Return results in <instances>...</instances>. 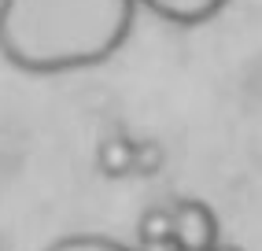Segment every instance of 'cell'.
Returning a JSON list of instances; mask_svg holds the SVG:
<instances>
[{
	"label": "cell",
	"instance_id": "cell-1",
	"mask_svg": "<svg viewBox=\"0 0 262 251\" xmlns=\"http://www.w3.org/2000/svg\"><path fill=\"white\" fill-rule=\"evenodd\" d=\"M137 0H0V56L33 78L107 63L133 33Z\"/></svg>",
	"mask_w": 262,
	"mask_h": 251
},
{
	"label": "cell",
	"instance_id": "cell-2",
	"mask_svg": "<svg viewBox=\"0 0 262 251\" xmlns=\"http://www.w3.org/2000/svg\"><path fill=\"white\" fill-rule=\"evenodd\" d=\"M170 244L178 251H211L218 244V214L203 200H178L170 207Z\"/></svg>",
	"mask_w": 262,
	"mask_h": 251
},
{
	"label": "cell",
	"instance_id": "cell-3",
	"mask_svg": "<svg viewBox=\"0 0 262 251\" xmlns=\"http://www.w3.org/2000/svg\"><path fill=\"white\" fill-rule=\"evenodd\" d=\"M137 4L173 26H203L214 15H222V8L229 0H137Z\"/></svg>",
	"mask_w": 262,
	"mask_h": 251
},
{
	"label": "cell",
	"instance_id": "cell-4",
	"mask_svg": "<svg viewBox=\"0 0 262 251\" xmlns=\"http://www.w3.org/2000/svg\"><path fill=\"white\" fill-rule=\"evenodd\" d=\"M96 170L103 177H129L133 174V137L111 133L96 144Z\"/></svg>",
	"mask_w": 262,
	"mask_h": 251
},
{
	"label": "cell",
	"instance_id": "cell-5",
	"mask_svg": "<svg viewBox=\"0 0 262 251\" xmlns=\"http://www.w3.org/2000/svg\"><path fill=\"white\" fill-rule=\"evenodd\" d=\"M45 251H133V247H126L122 240L103 237V233H74V237H59Z\"/></svg>",
	"mask_w": 262,
	"mask_h": 251
},
{
	"label": "cell",
	"instance_id": "cell-6",
	"mask_svg": "<svg viewBox=\"0 0 262 251\" xmlns=\"http://www.w3.org/2000/svg\"><path fill=\"white\" fill-rule=\"evenodd\" d=\"M137 240L141 244H166L170 240V207H148L137 222Z\"/></svg>",
	"mask_w": 262,
	"mask_h": 251
},
{
	"label": "cell",
	"instance_id": "cell-7",
	"mask_svg": "<svg viewBox=\"0 0 262 251\" xmlns=\"http://www.w3.org/2000/svg\"><path fill=\"white\" fill-rule=\"evenodd\" d=\"M166 166V152L159 140H133V174H141V177H155V174H163Z\"/></svg>",
	"mask_w": 262,
	"mask_h": 251
},
{
	"label": "cell",
	"instance_id": "cell-8",
	"mask_svg": "<svg viewBox=\"0 0 262 251\" xmlns=\"http://www.w3.org/2000/svg\"><path fill=\"white\" fill-rule=\"evenodd\" d=\"M141 251H178V247L166 240V244H141Z\"/></svg>",
	"mask_w": 262,
	"mask_h": 251
},
{
	"label": "cell",
	"instance_id": "cell-9",
	"mask_svg": "<svg viewBox=\"0 0 262 251\" xmlns=\"http://www.w3.org/2000/svg\"><path fill=\"white\" fill-rule=\"evenodd\" d=\"M211 251H244V247H233V244H222V240H218V244H214Z\"/></svg>",
	"mask_w": 262,
	"mask_h": 251
}]
</instances>
